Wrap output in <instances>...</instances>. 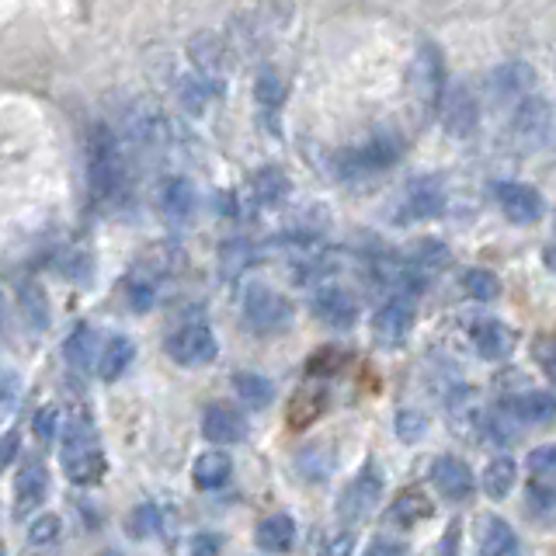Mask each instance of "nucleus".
I'll use <instances>...</instances> for the list:
<instances>
[{
	"label": "nucleus",
	"instance_id": "nucleus-32",
	"mask_svg": "<svg viewBox=\"0 0 556 556\" xmlns=\"http://www.w3.org/2000/svg\"><path fill=\"white\" fill-rule=\"evenodd\" d=\"M515 480H518V466L511 456H497L487 463L484 477H480V484H484V494L494 497V501H504V497L515 490Z\"/></svg>",
	"mask_w": 556,
	"mask_h": 556
},
{
	"label": "nucleus",
	"instance_id": "nucleus-51",
	"mask_svg": "<svg viewBox=\"0 0 556 556\" xmlns=\"http://www.w3.org/2000/svg\"><path fill=\"white\" fill-rule=\"evenodd\" d=\"M539 362L550 369V376L556 379V341H550V345H543L539 348Z\"/></svg>",
	"mask_w": 556,
	"mask_h": 556
},
{
	"label": "nucleus",
	"instance_id": "nucleus-19",
	"mask_svg": "<svg viewBox=\"0 0 556 556\" xmlns=\"http://www.w3.org/2000/svg\"><path fill=\"white\" fill-rule=\"evenodd\" d=\"M247 424L244 414L230 404H209L202 414V435L212 442V449H223V445H237L244 438Z\"/></svg>",
	"mask_w": 556,
	"mask_h": 556
},
{
	"label": "nucleus",
	"instance_id": "nucleus-20",
	"mask_svg": "<svg viewBox=\"0 0 556 556\" xmlns=\"http://www.w3.org/2000/svg\"><path fill=\"white\" fill-rule=\"evenodd\" d=\"M46 494H49V473L42 463H25L18 473V480H14V515L18 518H28L35 508H42L46 504Z\"/></svg>",
	"mask_w": 556,
	"mask_h": 556
},
{
	"label": "nucleus",
	"instance_id": "nucleus-37",
	"mask_svg": "<svg viewBox=\"0 0 556 556\" xmlns=\"http://www.w3.org/2000/svg\"><path fill=\"white\" fill-rule=\"evenodd\" d=\"M296 466L306 480L320 484V480H327V473H331V466H334L331 449H327V445H306V449L296 456Z\"/></svg>",
	"mask_w": 556,
	"mask_h": 556
},
{
	"label": "nucleus",
	"instance_id": "nucleus-28",
	"mask_svg": "<svg viewBox=\"0 0 556 556\" xmlns=\"http://www.w3.org/2000/svg\"><path fill=\"white\" fill-rule=\"evenodd\" d=\"M504 407H508L518 424H546L556 417V397L550 390H529L522 397L508 400Z\"/></svg>",
	"mask_w": 556,
	"mask_h": 556
},
{
	"label": "nucleus",
	"instance_id": "nucleus-45",
	"mask_svg": "<svg viewBox=\"0 0 556 556\" xmlns=\"http://www.w3.org/2000/svg\"><path fill=\"white\" fill-rule=\"evenodd\" d=\"M351 553H355V532L351 529L331 532L324 539V546H320V556H351Z\"/></svg>",
	"mask_w": 556,
	"mask_h": 556
},
{
	"label": "nucleus",
	"instance_id": "nucleus-25",
	"mask_svg": "<svg viewBox=\"0 0 556 556\" xmlns=\"http://www.w3.org/2000/svg\"><path fill=\"white\" fill-rule=\"evenodd\" d=\"M254 543H258L265 553H272V556L289 553L292 543H296V522H292V515L275 511V515L261 518L258 529H254Z\"/></svg>",
	"mask_w": 556,
	"mask_h": 556
},
{
	"label": "nucleus",
	"instance_id": "nucleus-1",
	"mask_svg": "<svg viewBox=\"0 0 556 556\" xmlns=\"http://www.w3.org/2000/svg\"><path fill=\"white\" fill-rule=\"evenodd\" d=\"M84 164H87V188L101 206H112L126 192V150L112 126L94 122L84 139Z\"/></svg>",
	"mask_w": 556,
	"mask_h": 556
},
{
	"label": "nucleus",
	"instance_id": "nucleus-14",
	"mask_svg": "<svg viewBox=\"0 0 556 556\" xmlns=\"http://www.w3.org/2000/svg\"><path fill=\"white\" fill-rule=\"evenodd\" d=\"M494 199H497V206H501L504 216H508L511 223H518V226L536 223V219L546 212L543 195H539L532 185H522V181H497Z\"/></svg>",
	"mask_w": 556,
	"mask_h": 556
},
{
	"label": "nucleus",
	"instance_id": "nucleus-50",
	"mask_svg": "<svg viewBox=\"0 0 556 556\" xmlns=\"http://www.w3.org/2000/svg\"><path fill=\"white\" fill-rule=\"evenodd\" d=\"M18 449H21L18 431H4V435H0V470H4L14 456H18Z\"/></svg>",
	"mask_w": 556,
	"mask_h": 556
},
{
	"label": "nucleus",
	"instance_id": "nucleus-17",
	"mask_svg": "<svg viewBox=\"0 0 556 556\" xmlns=\"http://www.w3.org/2000/svg\"><path fill=\"white\" fill-rule=\"evenodd\" d=\"M428 477H431V484H435V490L445 497V501H466V497L473 494V487H477L473 470L456 456H438L435 463H431Z\"/></svg>",
	"mask_w": 556,
	"mask_h": 556
},
{
	"label": "nucleus",
	"instance_id": "nucleus-42",
	"mask_svg": "<svg viewBox=\"0 0 556 556\" xmlns=\"http://www.w3.org/2000/svg\"><path fill=\"white\" fill-rule=\"evenodd\" d=\"M32 428H35V438H39L42 445L56 442V438H60V431H63V411L56 404L39 407L35 417H32Z\"/></svg>",
	"mask_w": 556,
	"mask_h": 556
},
{
	"label": "nucleus",
	"instance_id": "nucleus-21",
	"mask_svg": "<svg viewBox=\"0 0 556 556\" xmlns=\"http://www.w3.org/2000/svg\"><path fill=\"white\" fill-rule=\"evenodd\" d=\"M445 209V188L435 174H421L407 185L404 192V212L411 219H435Z\"/></svg>",
	"mask_w": 556,
	"mask_h": 556
},
{
	"label": "nucleus",
	"instance_id": "nucleus-22",
	"mask_svg": "<svg viewBox=\"0 0 556 556\" xmlns=\"http://www.w3.org/2000/svg\"><path fill=\"white\" fill-rule=\"evenodd\" d=\"M445 411H449V424H452V431H456L459 438L473 442V438L484 435L487 417H484V411H480V407L470 400V390L456 386V390L449 393V400H445Z\"/></svg>",
	"mask_w": 556,
	"mask_h": 556
},
{
	"label": "nucleus",
	"instance_id": "nucleus-9",
	"mask_svg": "<svg viewBox=\"0 0 556 556\" xmlns=\"http://www.w3.org/2000/svg\"><path fill=\"white\" fill-rule=\"evenodd\" d=\"M411 331H414V306H411V299L390 296L376 310V317H372V338H376V345L386 348V351L404 348L407 338H411Z\"/></svg>",
	"mask_w": 556,
	"mask_h": 556
},
{
	"label": "nucleus",
	"instance_id": "nucleus-53",
	"mask_svg": "<svg viewBox=\"0 0 556 556\" xmlns=\"http://www.w3.org/2000/svg\"><path fill=\"white\" fill-rule=\"evenodd\" d=\"M0 320H4V296H0Z\"/></svg>",
	"mask_w": 556,
	"mask_h": 556
},
{
	"label": "nucleus",
	"instance_id": "nucleus-55",
	"mask_svg": "<svg viewBox=\"0 0 556 556\" xmlns=\"http://www.w3.org/2000/svg\"><path fill=\"white\" fill-rule=\"evenodd\" d=\"M0 383H4V369H0Z\"/></svg>",
	"mask_w": 556,
	"mask_h": 556
},
{
	"label": "nucleus",
	"instance_id": "nucleus-34",
	"mask_svg": "<svg viewBox=\"0 0 556 556\" xmlns=\"http://www.w3.org/2000/svg\"><path fill=\"white\" fill-rule=\"evenodd\" d=\"M428 515H431V501L421 490H404V494H397V501H393V508H390V522L400 525V529H411V525H417Z\"/></svg>",
	"mask_w": 556,
	"mask_h": 556
},
{
	"label": "nucleus",
	"instance_id": "nucleus-18",
	"mask_svg": "<svg viewBox=\"0 0 556 556\" xmlns=\"http://www.w3.org/2000/svg\"><path fill=\"white\" fill-rule=\"evenodd\" d=\"M292 195V181L282 167L265 164L261 171L251 174V185H247V199L254 209H278Z\"/></svg>",
	"mask_w": 556,
	"mask_h": 556
},
{
	"label": "nucleus",
	"instance_id": "nucleus-35",
	"mask_svg": "<svg viewBox=\"0 0 556 556\" xmlns=\"http://www.w3.org/2000/svg\"><path fill=\"white\" fill-rule=\"evenodd\" d=\"M254 258H258V247H254L251 240H244V237L226 240L223 251H219V268H223L226 278H240L254 265Z\"/></svg>",
	"mask_w": 556,
	"mask_h": 556
},
{
	"label": "nucleus",
	"instance_id": "nucleus-10",
	"mask_svg": "<svg viewBox=\"0 0 556 556\" xmlns=\"http://www.w3.org/2000/svg\"><path fill=\"white\" fill-rule=\"evenodd\" d=\"M438 112H442L445 133L456 136V139L473 136V129H477V122H480L477 98H473L470 84H463V80H449V84H445V94H442V105H438Z\"/></svg>",
	"mask_w": 556,
	"mask_h": 556
},
{
	"label": "nucleus",
	"instance_id": "nucleus-41",
	"mask_svg": "<svg viewBox=\"0 0 556 556\" xmlns=\"http://www.w3.org/2000/svg\"><path fill=\"white\" fill-rule=\"evenodd\" d=\"M529 473L536 477V484L556 487V442L539 445V449L529 452Z\"/></svg>",
	"mask_w": 556,
	"mask_h": 556
},
{
	"label": "nucleus",
	"instance_id": "nucleus-30",
	"mask_svg": "<svg viewBox=\"0 0 556 556\" xmlns=\"http://www.w3.org/2000/svg\"><path fill=\"white\" fill-rule=\"evenodd\" d=\"M98 351H101L98 334H94L87 324H80L77 331L67 338V345H63V355H67L70 369H77V372L94 369V362H98Z\"/></svg>",
	"mask_w": 556,
	"mask_h": 556
},
{
	"label": "nucleus",
	"instance_id": "nucleus-44",
	"mask_svg": "<svg viewBox=\"0 0 556 556\" xmlns=\"http://www.w3.org/2000/svg\"><path fill=\"white\" fill-rule=\"evenodd\" d=\"M129 529H133L139 539L157 536V529H160V511L153 508V504H139L136 515L129 518Z\"/></svg>",
	"mask_w": 556,
	"mask_h": 556
},
{
	"label": "nucleus",
	"instance_id": "nucleus-7",
	"mask_svg": "<svg viewBox=\"0 0 556 556\" xmlns=\"http://www.w3.org/2000/svg\"><path fill=\"white\" fill-rule=\"evenodd\" d=\"M164 351L174 365L181 369H199V365H209L212 358L219 355V341L212 334V327L206 324H185L178 331L167 334Z\"/></svg>",
	"mask_w": 556,
	"mask_h": 556
},
{
	"label": "nucleus",
	"instance_id": "nucleus-54",
	"mask_svg": "<svg viewBox=\"0 0 556 556\" xmlns=\"http://www.w3.org/2000/svg\"><path fill=\"white\" fill-rule=\"evenodd\" d=\"M98 556H119V553H98Z\"/></svg>",
	"mask_w": 556,
	"mask_h": 556
},
{
	"label": "nucleus",
	"instance_id": "nucleus-27",
	"mask_svg": "<svg viewBox=\"0 0 556 556\" xmlns=\"http://www.w3.org/2000/svg\"><path fill=\"white\" fill-rule=\"evenodd\" d=\"M192 480H195V487H199V490H219V487H226L233 480V459H230V452H223V449L202 452V456L195 459V466H192Z\"/></svg>",
	"mask_w": 556,
	"mask_h": 556
},
{
	"label": "nucleus",
	"instance_id": "nucleus-5",
	"mask_svg": "<svg viewBox=\"0 0 556 556\" xmlns=\"http://www.w3.org/2000/svg\"><path fill=\"white\" fill-rule=\"evenodd\" d=\"M445 60L438 53V46L431 42H421L411 60V70H407V91H411L414 105L421 115H435L438 105H442V94H445Z\"/></svg>",
	"mask_w": 556,
	"mask_h": 556
},
{
	"label": "nucleus",
	"instance_id": "nucleus-2",
	"mask_svg": "<svg viewBox=\"0 0 556 556\" xmlns=\"http://www.w3.org/2000/svg\"><path fill=\"white\" fill-rule=\"evenodd\" d=\"M292 0H261L258 7L237 14L230 21V32H226V42H230L233 56H254L261 49H268L272 42L282 39L292 25Z\"/></svg>",
	"mask_w": 556,
	"mask_h": 556
},
{
	"label": "nucleus",
	"instance_id": "nucleus-11",
	"mask_svg": "<svg viewBox=\"0 0 556 556\" xmlns=\"http://www.w3.org/2000/svg\"><path fill=\"white\" fill-rule=\"evenodd\" d=\"M487 87H490L494 105H518V101H525L536 91V70H532V63L508 60V63H501V67L490 70Z\"/></svg>",
	"mask_w": 556,
	"mask_h": 556
},
{
	"label": "nucleus",
	"instance_id": "nucleus-40",
	"mask_svg": "<svg viewBox=\"0 0 556 556\" xmlns=\"http://www.w3.org/2000/svg\"><path fill=\"white\" fill-rule=\"evenodd\" d=\"M21 310H25V320L35 331H42L49 324V299L35 282H25V289H21Z\"/></svg>",
	"mask_w": 556,
	"mask_h": 556
},
{
	"label": "nucleus",
	"instance_id": "nucleus-13",
	"mask_svg": "<svg viewBox=\"0 0 556 556\" xmlns=\"http://www.w3.org/2000/svg\"><path fill=\"white\" fill-rule=\"evenodd\" d=\"M379 497H383V473L369 463L345 487V494H341V501H338L341 518H345V522H362V518H369L372 511L379 508Z\"/></svg>",
	"mask_w": 556,
	"mask_h": 556
},
{
	"label": "nucleus",
	"instance_id": "nucleus-24",
	"mask_svg": "<svg viewBox=\"0 0 556 556\" xmlns=\"http://www.w3.org/2000/svg\"><path fill=\"white\" fill-rule=\"evenodd\" d=\"M195 202H199V195H195V185L188 178H167L164 188H160V212L174 226H185L195 216Z\"/></svg>",
	"mask_w": 556,
	"mask_h": 556
},
{
	"label": "nucleus",
	"instance_id": "nucleus-56",
	"mask_svg": "<svg viewBox=\"0 0 556 556\" xmlns=\"http://www.w3.org/2000/svg\"><path fill=\"white\" fill-rule=\"evenodd\" d=\"M0 556H4V550H0Z\"/></svg>",
	"mask_w": 556,
	"mask_h": 556
},
{
	"label": "nucleus",
	"instance_id": "nucleus-38",
	"mask_svg": "<svg viewBox=\"0 0 556 556\" xmlns=\"http://www.w3.org/2000/svg\"><path fill=\"white\" fill-rule=\"evenodd\" d=\"M60 536H63V518L53 515V511H46V515H39L28 525V546L32 550H53L60 543Z\"/></svg>",
	"mask_w": 556,
	"mask_h": 556
},
{
	"label": "nucleus",
	"instance_id": "nucleus-6",
	"mask_svg": "<svg viewBox=\"0 0 556 556\" xmlns=\"http://www.w3.org/2000/svg\"><path fill=\"white\" fill-rule=\"evenodd\" d=\"M244 320L254 334H278L292 324V303L265 282H251L244 289Z\"/></svg>",
	"mask_w": 556,
	"mask_h": 556
},
{
	"label": "nucleus",
	"instance_id": "nucleus-52",
	"mask_svg": "<svg viewBox=\"0 0 556 556\" xmlns=\"http://www.w3.org/2000/svg\"><path fill=\"white\" fill-rule=\"evenodd\" d=\"M543 261H546V268H550V272L556 275V244L546 247V251H543Z\"/></svg>",
	"mask_w": 556,
	"mask_h": 556
},
{
	"label": "nucleus",
	"instance_id": "nucleus-12",
	"mask_svg": "<svg viewBox=\"0 0 556 556\" xmlns=\"http://www.w3.org/2000/svg\"><path fill=\"white\" fill-rule=\"evenodd\" d=\"M310 306H313V313H317L320 324L334 327V331H348V327L358 320V299H355V292H348L345 285H338V282L317 285V292H313Z\"/></svg>",
	"mask_w": 556,
	"mask_h": 556
},
{
	"label": "nucleus",
	"instance_id": "nucleus-33",
	"mask_svg": "<svg viewBox=\"0 0 556 556\" xmlns=\"http://www.w3.org/2000/svg\"><path fill=\"white\" fill-rule=\"evenodd\" d=\"M254 101H258L261 112H278L285 101V77L275 67H261L254 77Z\"/></svg>",
	"mask_w": 556,
	"mask_h": 556
},
{
	"label": "nucleus",
	"instance_id": "nucleus-49",
	"mask_svg": "<svg viewBox=\"0 0 556 556\" xmlns=\"http://www.w3.org/2000/svg\"><path fill=\"white\" fill-rule=\"evenodd\" d=\"M219 546H223V539L216 532H199L192 539V556H219Z\"/></svg>",
	"mask_w": 556,
	"mask_h": 556
},
{
	"label": "nucleus",
	"instance_id": "nucleus-39",
	"mask_svg": "<svg viewBox=\"0 0 556 556\" xmlns=\"http://www.w3.org/2000/svg\"><path fill=\"white\" fill-rule=\"evenodd\" d=\"M463 292L477 303H490L501 296V278L487 268H470V272H463Z\"/></svg>",
	"mask_w": 556,
	"mask_h": 556
},
{
	"label": "nucleus",
	"instance_id": "nucleus-26",
	"mask_svg": "<svg viewBox=\"0 0 556 556\" xmlns=\"http://www.w3.org/2000/svg\"><path fill=\"white\" fill-rule=\"evenodd\" d=\"M473 345H477L480 358L497 362V358H508L515 348V331L501 320H477L473 324Z\"/></svg>",
	"mask_w": 556,
	"mask_h": 556
},
{
	"label": "nucleus",
	"instance_id": "nucleus-48",
	"mask_svg": "<svg viewBox=\"0 0 556 556\" xmlns=\"http://www.w3.org/2000/svg\"><path fill=\"white\" fill-rule=\"evenodd\" d=\"M362 556H407V546L400 539H372Z\"/></svg>",
	"mask_w": 556,
	"mask_h": 556
},
{
	"label": "nucleus",
	"instance_id": "nucleus-16",
	"mask_svg": "<svg viewBox=\"0 0 556 556\" xmlns=\"http://www.w3.org/2000/svg\"><path fill=\"white\" fill-rule=\"evenodd\" d=\"M550 105H546V98H539V94H529L525 101H518L515 105V115H511V133L522 146H539L546 136H550Z\"/></svg>",
	"mask_w": 556,
	"mask_h": 556
},
{
	"label": "nucleus",
	"instance_id": "nucleus-8",
	"mask_svg": "<svg viewBox=\"0 0 556 556\" xmlns=\"http://www.w3.org/2000/svg\"><path fill=\"white\" fill-rule=\"evenodd\" d=\"M188 63H192V73L202 80H209V84H226V70H230L233 63V49L230 42H226V35H216V32H202L195 35L192 42H188Z\"/></svg>",
	"mask_w": 556,
	"mask_h": 556
},
{
	"label": "nucleus",
	"instance_id": "nucleus-4",
	"mask_svg": "<svg viewBox=\"0 0 556 556\" xmlns=\"http://www.w3.org/2000/svg\"><path fill=\"white\" fill-rule=\"evenodd\" d=\"M400 157H404V139L397 133H376V136L362 139L358 146L341 150L338 157H334V171L345 181L376 178V174L390 171Z\"/></svg>",
	"mask_w": 556,
	"mask_h": 556
},
{
	"label": "nucleus",
	"instance_id": "nucleus-46",
	"mask_svg": "<svg viewBox=\"0 0 556 556\" xmlns=\"http://www.w3.org/2000/svg\"><path fill=\"white\" fill-rule=\"evenodd\" d=\"M459 546H463V525L452 522L449 529H445V536H442V543H438L435 556H459Z\"/></svg>",
	"mask_w": 556,
	"mask_h": 556
},
{
	"label": "nucleus",
	"instance_id": "nucleus-31",
	"mask_svg": "<svg viewBox=\"0 0 556 556\" xmlns=\"http://www.w3.org/2000/svg\"><path fill=\"white\" fill-rule=\"evenodd\" d=\"M230 386H233V393L244 400V407H254V411H261V407H268L275 400L272 379H265L261 372H237V376L230 379Z\"/></svg>",
	"mask_w": 556,
	"mask_h": 556
},
{
	"label": "nucleus",
	"instance_id": "nucleus-36",
	"mask_svg": "<svg viewBox=\"0 0 556 556\" xmlns=\"http://www.w3.org/2000/svg\"><path fill=\"white\" fill-rule=\"evenodd\" d=\"M480 556H518L515 529H511L508 522H501V518H494V522L487 525V536H484V546H480Z\"/></svg>",
	"mask_w": 556,
	"mask_h": 556
},
{
	"label": "nucleus",
	"instance_id": "nucleus-23",
	"mask_svg": "<svg viewBox=\"0 0 556 556\" xmlns=\"http://www.w3.org/2000/svg\"><path fill=\"white\" fill-rule=\"evenodd\" d=\"M133 362H136V341L126 338V334H112V338L101 345L94 369H98V376L105 379V383H115V379H122L133 369Z\"/></svg>",
	"mask_w": 556,
	"mask_h": 556
},
{
	"label": "nucleus",
	"instance_id": "nucleus-3",
	"mask_svg": "<svg viewBox=\"0 0 556 556\" xmlns=\"http://www.w3.org/2000/svg\"><path fill=\"white\" fill-rule=\"evenodd\" d=\"M60 435H63V452H60L63 473L77 487L98 484L108 470V459H105V449H101V438L91 414H73L70 421H63Z\"/></svg>",
	"mask_w": 556,
	"mask_h": 556
},
{
	"label": "nucleus",
	"instance_id": "nucleus-15",
	"mask_svg": "<svg viewBox=\"0 0 556 556\" xmlns=\"http://www.w3.org/2000/svg\"><path fill=\"white\" fill-rule=\"evenodd\" d=\"M167 136V122L164 115L157 112L153 105H133L126 112V119H122V143L136 146V150H150V146H160Z\"/></svg>",
	"mask_w": 556,
	"mask_h": 556
},
{
	"label": "nucleus",
	"instance_id": "nucleus-47",
	"mask_svg": "<svg viewBox=\"0 0 556 556\" xmlns=\"http://www.w3.org/2000/svg\"><path fill=\"white\" fill-rule=\"evenodd\" d=\"M529 504L539 511H556V487H546V484H532L529 487Z\"/></svg>",
	"mask_w": 556,
	"mask_h": 556
},
{
	"label": "nucleus",
	"instance_id": "nucleus-29",
	"mask_svg": "<svg viewBox=\"0 0 556 556\" xmlns=\"http://www.w3.org/2000/svg\"><path fill=\"white\" fill-rule=\"evenodd\" d=\"M404 258L411 261L424 278H431L435 272H442V268L449 265V247L435 237H424V240H417V244L407 247Z\"/></svg>",
	"mask_w": 556,
	"mask_h": 556
},
{
	"label": "nucleus",
	"instance_id": "nucleus-43",
	"mask_svg": "<svg viewBox=\"0 0 556 556\" xmlns=\"http://www.w3.org/2000/svg\"><path fill=\"white\" fill-rule=\"evenodd\" d=\"M397 438L400 442H421L424 438V431H428V421H424V414L421 411H400L397 414Z\"/></svg>",
	"mask_w": 556,
	"mask_h": 556
}]
</instances>
